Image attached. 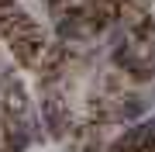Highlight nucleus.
<instances>
[{
	"instance_id": "7ed1b4c3",
	"label": "nucleus",
	"mask_w": 155,
	"mask_h": 152,
	"mask_svg": "<svg viewBox=\"0 0 155 152\" xmlns=\"http://www.w3.org/2000/svg\"><path fill=\"white\" fill-rule=\"evenodd\" d=\"M28 142H31V135L24 131V124H17V121H7L4 124V145L11 149V152H24Z\"/></svg>"
},
{
	"instance_id": "0eeeda50",
	"label": "nucleus",
	"mask_w": 155,
	"mask_h": 152,
	"mask_svg": "<svg viewBox=\"0 0 155 152\" xmlns=\"http://www.w3.org/2000/svg\"><path fill=\"white\" fill-rule=\"evenodd\" d=\"M48 4H55V0H48Z\"/></svg>"
},
{
	"instance_id": "f257e3e1",
	"label": "nucleus",
	"mask_w": 155,
	"mask_h": 152,
	"mask_svg": "<svg viewBox=\"0 0 155 152\" xmlns=\"http://www.w3.org/2000/svg\"><path fill=\"white\" fill-rule=\"evenodd\" d=\"M41 35H38V28L35 31H28V35H17V38H11V49H14V56L21 59V62H35L41 56Z\"/></svg>"
},
{
	"instance_id": "f03ea898",
	"label": "nucleus",
	"mask_w": 155,
	"mask_h": 152,
	"mask_svg": "<svg viewBox=\"0 0 155 152\" xmlns=\"http://www.w3.org/2000/svg\"><path fill=\"white\" fill-rule=\"evenodd\" d=\"M41 114H45V124L52 128V135H66V128H69V114H66V107L59 104V97L41 100Z\"/></svg>"
},
{
	"instance_id": "423d86ee",
	"label": "nucleus",
	"mask_w": 155,
	"mask_h": 152,
	"mask_svg": "<svg viewBox=\"0 0 155 152\" xmlns=\"http://www.w3.org/2000/svg\"><path fill=\"white\" fill-rule=\"evenodd\" d=\"M121 4H124V7H145L148 0H121Z\"/></svg>"
},
{
	"instance_id": "39448f33",
	"label": "nucleus",
	"mask_w": 155,
	"mask_h": 152,
	"mask_svg": "<svg viewBox=\"0 0 155 152\" xmlns=\"http://www.w3.org/2000/svg\"><path fill=\"white\" fill-rule=\"evenodd\" d=\"M141 149L145 152H155V121H145L141 124Z\"/></svg>"
},
{
	"instance_id": "20e7f679",
	"label": "nucleus",
	"mask_w": 155,
	"mask_h": 152,
	"mask_svg": "<svg viewBox=\"0 0 155 152\" xmlns=\"http://www.w3.org/2000/svg\"><path fill=\"white\" fill-rule=\"evenodd\" d=\"M141 111H145V104L138 100V97H121L117 100V118H141Z\"/></svg>"
}]
</instances>
